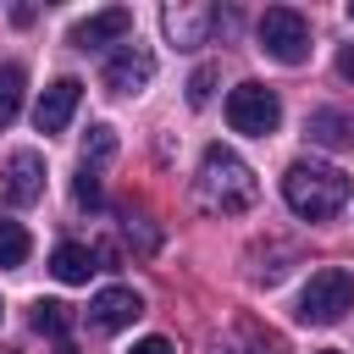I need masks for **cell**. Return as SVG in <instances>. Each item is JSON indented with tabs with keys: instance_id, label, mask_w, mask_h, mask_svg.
<instances>
[{
	"instance_id": "10",
	"label": "cell",
	"mask_w": 354,
	"mask_h": 354,
	"mask_svg": "<svg viewBox=\"0 0 354 354\" xmlns=\"http://www.w3.org/2000/svg\"><path fill=\"white\" fill-rule=\"evenodd\" d=\"M0 194H6L11 205H33V199L44 194V160H39L33 149H17V155L6 160V171H0Z\"/></svg>"
},
{
	"instance_id": "12",
	"label": "cell",
	"mask_w": 354,
	"mask_h": 354,
	"mask_svg": "<svg viewBox=\"0 0 354 354\" xmlns=\"http://www.w3.org/2000/svg\"><path fill=\"white\" fill-rule=\"evenodd\" d=\"M50 271H55L61 282H88V271H100V266H94V249H83V243H55Z\"/></svg>"
},
{
	"instance_id": "15",
	"label": "cell",
	"mask_w": 354,
	"mask_h": 354,
	"mask_svg": "<svg viewBox=\"0 0 354 354\" xmlns=\"http://www.w3.org/2000/svg\"><path fill=\"white\" fill-rule=\"evenodd\" d=\"M28 321H33V332H44V337H66V326H72V310H66L61 299H39Z\"/></svg>"
},
{
	"instance_id": "22",
	"label": "cell",
	"mask_w": 354,
	"mask_h": 354,
	"mask_svg": "<svg viewBox=\"0 0 354 354\" xmlns=\"http://www.w3.org/2000/svg\"><path fill=\"white\" fill-rule=\"evenodd\" d=\"M55 354H77V348H72V343H61V348H55Z\"/></svg>"
},
{
	"instance_id": "21",
	"label": "cell",
	"mask_w": 354,
	"mask_h": 354,
	"mask_svg": "<svg viewBox=\"0 0 354 354\" xmlns=\"http://www.w3.org/2000/svg\"><path fill=\"white\" fill-rule=\"evenodd\" d=\"M337 72L354 83V44H343V50H337Z\"/></svg>"
},
{
	"instance_id": "17",
	"label": "cell",
	"mask_w": 354,
	"mask_h": 354,
	"mask_svg": "<svg viewBox=\"0 0 354 354\" xmlns=\"http://www.w3.org/2000/svg\"><path fill=\"white\" fill-rule=\"evenodd\" d=\"M116 155V133L100 122V127H88V138H83V166H100V160H111Z\"/></svg>"
},
{
	"instance_id": "20",
	"label": "cell",
	"mask_w": 354,
	"mask_h": 354,
	"mask_svg": "<svg viewBox=\"0 0 354 354\" xmlns=\"http://www.w3.org/2000/svg\"><path fill=\"white\" fill-rule=\"evenodd\" d=\"M127 354H177V348H171L166 337H138V343H133Z\"/></svg>"
},
{
	"instance_id": "19",
	"label": "cell",
	"mask_w": 354,
	"mask_h": 354,
	"mask_svg": "<svg viewBox=\"0 0 354 354\" xmlns=\"http://www.w3.org/2000/svg\"><path fill=\"white\" fill-rule=\"evenodd\" d=\"M72 199H77V205H88V210L100 205V177H94V166H83V171H77V183H72Z\"/></svg>"
},
{
	"instance_id": "13",
	"label": "cell",
	"mask_w": 354,
	"mask_h": 354,
	"mask_svg": "<svg viewBox=\"0 0 354 354\" xmlns=\"http://www.w3.org/2000/svg\"><path fill=\"white\" fill-rule=\"evenodd\" d=\"M310 138L326 144V149H343V144H354V116H343V111H315V116H310Z\"/></svg>"
},
{
	"instance_id": "3",
	"label": "cell",
	"mask_w": 354,
	"mask_h": 354,
	"mask_svg": "<svg viewBox=\"0 0 354 354\" xmlns=\"http://www.w3.org/2000/svg\"><path fill=\"white\" fill-rule=\"evenodd\" d=\"M343 310H354V271H343V266L315 271L299 293V321L304 326H332V321H343Z\"/></svg>"
},
{
	"instance_id": "5",
	"label": "cell",
	"mask_w": 354,
	"mask_h": 354,
	"mask_svg": "<svg viewBox=\"0 0 354 354\" xmlns=\"http://www.w3.org/2000/svg\"><path fill=\"white\" fill-rule=\"evenodd\" d=\"M227 122H232V133H249V138L277 133V127H282V100H277V88H266V83H238V88L227 94Z\"/></svg>"
},
{
	"instance_id": "7",
	"label": "cell",
	"mask_w": 354,
	"mask_h": 354,
	"mask_svg": "<svg viewBox=\"0 0 354 354\" xmlns=\"http://www.w3.org/2000/svg\"><path fill=\"white\" fill-rule=\"evenodd\" d=\"M127 33H133V11H127V6H105V11L83 17V22L72 28V44H77V50H100V44H127Z\"/></svg>"
},
{
	"instance_id": "9",
	"label": "cell",
	"mask_w": 354,
	"mask_h": 354,
	"mask_svg": "<svg viewBox=\"0 0 354 354\" xmlns=\"http://www.w3.org/2000/svg\"><path fill=\"white\" fill-rule=\"evenodd\" d=\"M77 100H83V83H77V77H55V83L39 94V105H33V127H39V133H61V127L72 122Z\"/></svg>"
},
{
	"instance_id": "14",
	"label": "cell",
	"mask_w": 354,
	"mask_h": 354,
	"mask_svg": "<svg viewBox=\"0 0 354 354\" xmlns=\"http://www.w3.org/2000/svg\"><path fill=\"white\" fill-rule=\"evenodd\" d=\"M22 88H28V72H22L17 61H0V127L17 122V111H22Z\"/></svg>"
},
{
	"instance_id": "24",
	"label": "cell",
	"mask_w": 354,
	"mask_h": 354,
	"mask_svg": "<svg viewBox=\"0 0 354 354\" xmlns=\"http://www.w3.org/2000/svg\"><path fill=\"white\" fill-rule=\"evenodd\" d=\"M348 17H354V6H348Z\"/></svg>"
},
{
	"instance_id": "1",
	"label": "cell",
	"mask_w": 354,
	"mask_h": 354,
	"mask_svg": "<svg viewBox=\"0 0 354 354\" xmlns=\"http://www.w3.org/2000/svg\"><path fill=\"white\" fill-rule=\"evenodd\" d=\"M254 199H260V183H254L249 160L227 144H210L199 160V205L216 216H243Z\"/></svg>"
},
{
	"instance_id": "11",
	"label": "cell",
	"mask_w": 354,
	"mask_h": 354,
	"mask_svg": "<svg viewBox=\"0 0 354 354\" xmlns=\"http://www.w3.org/2000/svg\"><path fill=\"white\" fill-rule=\"evenodd\" d=\"M166 33L177 39V50H194V44H205V33H210V22H216V11L210 6H166Z\"/></svg>"
},
{
	"instance_id": "4",
	"label": "cell",
	"mask_w": 354,
	"mask_h": 354,
	"mask_svg": "<svg viewBox=\"0 0 354 354\" xmlns=\"http://www.w3.org/2000/svg\"><path fill=\"white\" fill-rule=\"evenodd\" d=\"M254 33H260V50H266L271 61H282V66H299V61L310 55V22H304V11H293V6H271Z\"/></svg>"
},
{
	"instance_id": "2",
	"label": "cell",
	"mask_w": 354,
	"mask_h": 354,
	"mask_svg": "<svg viewBox=\"0 0 354 354\" xmlns=\"http://www.w3.org/2000/svg\"><path fill=\"white\" fill-rule=\"evenodd\" d=\"M348 194H354L348 171H337V166H326V160H293V166L282 171V199H288V210L304 216V221L337 216V210L348 205Z\"/></svg>"
},
{
	"instance_id": "6",
	"label": "cell",
	"mask_w": 354,
	"mask_h": 354,
	"mask_svg": "<svg viewBox=\"0 0 354 354\" xmlns=\"http://www.w3.org/2000/svg\"><path fill=\"white\" fill-rule=\"evenodd\" d=\"M149 77H155V55H149L138 39H127V44L105 61V88H111V94H138Z\"/></svg>"
},
{
	"instance_id": "16",
	"label": "cell",
	"mask_w": 354,
	"mask_h": 354,
	"mask_svg": "<svg viewBox=\"0 0 354 354\" xmlns=\"http://www.w3.org/2000/svg\"><path fill=\"white\" fill-rule=\"evenodd\" d=\"M28 232H22V221H0V271H11V266H22L28 260Z\"/></svg>"
},
{
	"instance_id": "8",
	"label": "cell",
	"mask_w": 354,
	"mask_h": 354,
	"mask_svg": "<svg viewBox=\"0 0 354 354\" xmlns=\"http://www.w3.org/2000/svg\"><path fill=\"white\" fill-rule=\"evenodd\" d=\"M138 315H144V299H138L133 288H100L94 304H88V326H94V332H122V326H133Z\"/></svg>"
},
{
	"instance_id": "18",
	"label": "cell",
	"mask_w": 354,
	"mask_h": 354,
	"mask_svg": "<svg viewBox=\"0 0 354 354\" xmlns=\"http://www.w3.org/2000/svg\"><path fill=\"white\" fill-rule=\"evenodd\" d=\"M210 88H216V66H194V77H188V105H205Z\"/></svg>"
},
{
	"instance_id": "23",
	"label": "cell",
	"mask_w": 354,
	"mask_h": 354,
	"mask_svg": "<svg viewBox=\"0 0 354 354\" xmlns=\"http://www.w3.org/2000/svg\"><path fill=\"white\" fill-rule=\"evenodd\" d=\"M321 354H337V348H321Z\"/></svg>"
}]
</instances>
